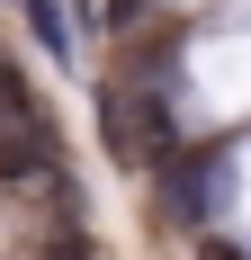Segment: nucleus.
Listing matches in <instances>:
<instances>
[{"instance_id":"f257e3e1","label":"nucleus","mask_w":251,"mask_h":260,"mask_svg":"<svg viewBox=\"0 0 251 260\" xmlns=\"http://www.w3.org/2000/svg\"><path fill=\"white\" fill-rule=\"evenodd\" d=\"M99 135H108V153L125 161V171H152V161L179 144V108H171V90L162 81H108L99 90Z\"/></svg>"},{"instance_id":"f03ea898","label":"nucleus","mask_w":251,"mask_h":260,"mask_svg":"<svg viewBox=\"0 0 251 260\" xmlns=\"http://www.w3.org/2000/svg\"><path fill=\"white\" fill-rule=\"evenodd\" d=\"M152 180H162V215L198 234V224H215V215H225L233 161H225V144H206V153H198V144H171V153L152 161Z\"/></svg>"},{"instance_id":"7ed1b4c3","label":"nucleus","mask_w":251,"mask_h":260,"mask_svg":"<svg viewBox=\"0 0 251 260\" xmlns=\"http://www.w3.org/2000/svg\"><path fill=\"white\" fill-rule=\"evenodd\" d=\"M63 171V144H54L45 117H9L0 126V188H45Z\"/></svg>"},{"instance_id":"20e7f679","label":"nucleus","mask_w":251,"mask_h":260,"mask_svg":"<svg viewBox=\"0 0 251 260\" xmlns=\"http://www.w3.org/2000/svg\"><path fill=\"white\" fill-rule=\"evenodd\" d=\"M27 27H36V36L54 45V63L72 54V27H63V0H27Z\"/></svg>"},{"instance_id":"39448f33","label":"nucleus","mask_w":251,"mask_h":260,"mask_svg":"<svg viewBox=\"0 0 251 260\" xmlns=\"http://www.w3.org/2000/svg\"><path fill=\"white\" fill-rule=\"evenodd\" d=\"M45 260H99V242L81 234V224H63V234H54V242H45Z\"/></svg>"},{"instance_id":"423d86ee","label":"nucleus","mask_w":251,"mask_h":260,"mask_svg":"<svg viewBox=\"0 0 251 260\" xmlns=\"http://www.w3.org/2000/svg\"><path fill=\"white\" fill-rule=\"evenodd\" d=\"M152 18V0H108V27H117V36H125V27H144Z\"/></svg>"},{"instance_id":"0eeeda50","label":"nucleus","mask_w":251,"mask_h":260,"mask_svg":"<svg viewBox=\"0 0 251 260\" xmlns=\"http://www.w3.org/2000/svg\"><path fill=\"white\" fill-rule=\"evenodd\" d=\"M198 260H242V251H233V242H215V234H206V242H198Z\"/></svg>"}]
</instances>
